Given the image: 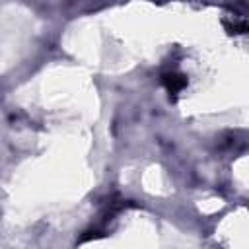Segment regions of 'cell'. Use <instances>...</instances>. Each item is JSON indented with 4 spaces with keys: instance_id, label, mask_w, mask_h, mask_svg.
I'll return each instance as SVG.
<instances>
[{
    "instance_id": "obj_1",
    "label": "cell",
    "mask_w": 249,
    "mask_h": 249,
    "mask_svg": "<svg viewBox=\"0 0 249 249\" xmlns=\"http://www.w3.org/2000/svg\"><path fill=\"white\" fill-rule=\"evenodd\" d=\"M161 82L165 84V88H167V91H169V93H177V91H179V89H181V88L187 84L185 76L175 74V72H167V74H163Z\"/></svg>"
}]
</instances>
